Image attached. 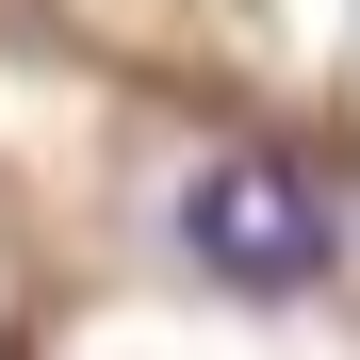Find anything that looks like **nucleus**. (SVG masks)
<instances>
[{"mask_svg": "<svg viewBox=\"0 0 360 360\" xmlns=\"http://www.w3.org/2000/svg\"><path fill=\"white\" fill-rule=\"evenodd\" d=\"M164 246L197 262L213 295H328V262H344V197H328L311 164H278V148H213V164H180Z\"/></svg>", "mask_w": 360, "mask_h": 360, "instance_id": "f257e3e1", "label": "nucleus"}]
</instances>
